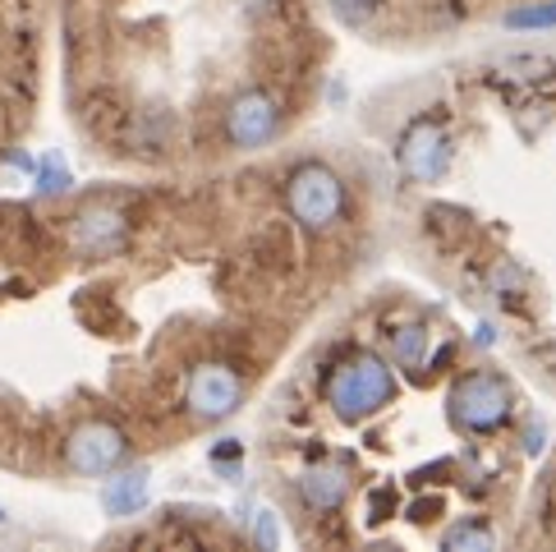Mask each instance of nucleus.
I'll return each mask as SVG.
<instances>
[{"label": "nucleus", "instance_id": "1", "mask_svg": "<svg viewBox=\"0 0 556 552\" xmlns=\"http://www.w3.org/2000/svg\"><path fill=\"white\" fill-rule=\"evenodd\" d=\"M525 5H556V0H331V10L372 42H437Z\"/></svg>", "mask_w": 556, "mask_h": 552}]
</instances>
